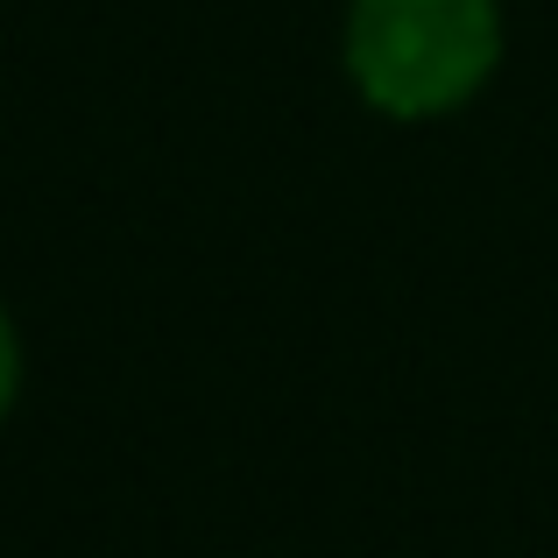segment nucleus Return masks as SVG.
<instances>
[{
	"instance_id": "1",
	"label": "nucleus",
	"mask_w": 558,
	"mask_h": 558,
	"mask_svg": "<svg viewBox=\"0 0 558 558\" xmlns=\"http://www.w3.org/2000/svg\"><path fill=\"white\" fill-rule=\"evenodd\" d=\"M340 64L381 121H446L502 71V0H347Z\"/></svg>"
},
{
	"instance_id": "2",
	"label": "nucleus",
	"mask_w": 558,
	"mask_h": 558,
	"mask_svg": "<svg viewBox=\"0 0 558 558\" xmlns=\"http://www.w3.org/2000/svg\"><path fill=\"white\" fill-rule=\"evenodd\" d=\"M14 403H22V332H14L8 304H0V424L14 417Z\"/></svg>"
}]
</instances>
